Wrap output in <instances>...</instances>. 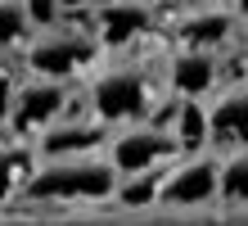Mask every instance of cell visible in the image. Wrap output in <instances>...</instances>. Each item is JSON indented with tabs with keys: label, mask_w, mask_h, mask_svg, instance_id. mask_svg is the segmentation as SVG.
<instances>
[{
	"label": "cell",
	"mask_w": 248,
	"mask_h": 226,
	"mask_svg": "<svg viewBox=\"0 0 248 226\" xmlns=\"http://www.w3.org/2000/svg\"><path fill=\"white\" fill-rule=\"evenodd\" d=\"M99 64H104V45H99L91 18H77V14H68L54 27H41L18 54V68L27 77H50V82H72V86H81Z\"/></svg>",
	"instance_id": "obj_3"
},
{
	"label": "cell",
	"mask_w": 248,
	"mask_h": 226,
	"mask_svg": "<svg viewBox=\"0 0 248 226\" xmlns=\"http://www.w3.org/2000/svg\"><path fill=\"white\" fill-rule=\"evenodd\" d=\"M32 36H36V18L27 9V0H0V59L5 54L18 59Z\"/></svg>",
	"instance_id": "obj_12"
},
{
	"label": "cell",
	"mask_w": 248,
	"mask_h": 226,
	"mask_svg": "<svg viewBox=\"0 0 248 226\" xmlns=\"http://www.w3.org/2000/svg\"><path fill=\"white\" fill-rule=\"evenodd\" d=\"M108 140H113V127L99 122L81 100L68 118H59L54 127L41 131L32 140V149H36V158H77V154H104Z\"/></svg>",
	"instance_id": "obj_10"
},
{
	"label": "cell",
	"mask_w": 248,
	"mask_h": 226,
	"mask_svg": "<svg viewBox=\"0 0 248 226\" xmlns=\"http://www.w3.org/2000/svg\"><path fill=\"white\" fill-rule=\"evenodd\" d=\"M113 204L131 208V213H140V208H154V204H163V172L122 176V181H118V194H113Z\"/></svg>",
	"instance_id": "obj_14"
},
{
	"label": "cell",
	"mask_w": 248,
	"mask_h": 226,
	"mask_svg": "<svg viewBox=\"0 0 248 226\" xmlns=\"http://www.w3.org/2000/svg\"><path fill=\"white\" fill-rule=\"evenodd\" d=\"M91 27L104 45V54L140 50L144 36L158 27V5L154 0H104L91 9Z\"/></svg>",
	"instance_id": "obj_8"
},
{
	"label": "cell",
	"mask_w": 248,
	"mask_h": 226,
	"mask_svg": "<svg viewBox=\"0 0 248 226\" xmlns=\"http://www.w3.org/2000/svg\"><path fill=\"white\" fill-rule=\"evenodd\" d=\"M239 32H244V18L226 5V0H217V5L181 9L176 23H171V32H167V41H171V45H189V50L226 54L230 45L239 41Z\"/></svg>",
	"instance_id": "obj_9"
},
{
	"label": "cell",
	"mask_w": 248,
	"mask_h": 226,
	"mask_svg": "<svg viewBox=\"0 0 248 226\" xmlns=\"http://www.w3.org/2000/svg\"><path fill=\"white\" fill-rule=\"evenodd\" d=\"M18 82H23V68H9L5 59H0V122H5V113H9V104H14Z\"/></svg>",
	"instance_id": "obj_16"
},
{
	"label": "cell",
	"mask_w": 248,
	"mask_h": 226,
	"mask_svg": "<svg viewBox=\"0 0 248 226\" xmlns=\"http://www.w3.org/2000/svg\"><path fill=\"white\" fill-rule=\"evenodd\" d=\"M77 104H81V86L50 82V77H27V72H23L18 90H14V104H9V113H5V127H9L14 140L32 145L41 131L54 127L59 118H68Z\"/></svg>",
	"instance_id": "obj_4"
},
{
	"label": "cell",
	"mask_w": 248,
	"mask_h": 226,
	"mask_svg": "<svg viewBox=\"0 0 248 226\" xmlns=\"http://www.w3.org/2000/svg\"><path fill=\"white\" fill-rule=\"evenodd\" d=\"M244 64H248V45H244Z\"/></svg>",
	"instance_id": "obj_21"
},
{
	"label": "cell",
	"mask_w": 248,
	"mask_h": 226,
	"mask_svg": "<svg viewBox=\"0 0 248 226\" xmlns=\"http://www.w3.org/2000/svg\"><path fill=\"white\" fill-rule=\"evenodd\" d=\"M221 199L248 208V145L226 154V163H221Z\"/></svg>",
	"instance_id": "obj_15"
},
{
	"label": "cell",
	"mask_w": 248,
	"mask_h": 226,
	"mask_svg": "<svg viewBox=\"0 0 248 226\" xmlns=\"http://www.w3.org/2000/svg\"><path fill=\"white\" fill-rule=\"evenodd\" d=\"M203 109H208V149L235 154L248 145V77L226 82Z\"/></svg>",
	"instance_id": "obj_11"
},
{
	"label": "cell",
	"mask_w": 248,
	"mask_h": 226,
	"mask_svg": "<svg viewBox=\"0 0 248 226\" xmlns=\"http://www.w3.org/2000/svg\"><path fill=\"white\" fill-rule=\"evenodd\" d=\"M163 86L167 95L189 100V104H208L217 90L226 86V59L212 50H189V45H171L163 54Z\"/></svg>",
	"instance_id": "obj_7"
},
{
	"label": "cell",
	"mask_w": 248,
	"mask_h": 226,
	"mask_svg": "<svg viewBox=\"0 0 248 226\" xmlns=\"http://www.w3.org/2000/svg\"><path fill=\"white\" fill-rule=\"evenodd\" d=\"M32 168H36V149L27 140H5V145H0V199L23 194Z\"/></svg>",
	"instance_id": "obj_13"
},
{
	"label": "cell",
	"mask_w": 248,
	"mask_h": 226,
	"mask_svg": "<svg viewBox=\"0 0 248 226\" xmlns=\"http://www.w3.org/2000/svg\"><path fill=\"white\" fill-rule=\"evenodd\" d=\"M226 5H230V9H235V14H239V18H244V23H248V0H226Z\"/></svg>",
	"instance_id": "obj_17"
},
{
	"label": "cell",
	"mask_w": 248,
	"mask_h": 226,
	"mask_svg": "<svg viewBox=\"0 0 248 226\" xmlns=\"http://www.w3.org/2000/svg\"><path fill=\"white\" fill-rule=\"evenodd\" d=\"M199 5H217V0H181V9H199Z\"/></svg>",
	"instance_id": "obj_18"
},
{
	"label": "cell",
	"mask_w": 248,
	"mask_h": 226,
	"mask_svg": "<svg viewBox=\"0 0 248 226\" xmlns=\"http://www.w3.org/2000/svg\"><path fill=\"white\" fill-rule=\"evenodd\" d=\"M95 5H104V0H86V9H95Z\"/></svg>",
	"instance_id": "obj_20"
},
{
	"label": "cell",
	"mask_w": 248,
	"mask_h": 226,
	"mask_svg": "<svg viewBox=\"0 0 248 226\" xmlns=\"http://www.w3.org/2000/svg\"><path fill=\"white\" fill-rule=\"evenodd\" d=\"M221 163H226V154H217V149H189V154H181L163 172V204L158 208L189 213V208L217 204L221 199Z\"/></svg>",
	"instance_id": "obj_6"
},
{
	"label": "cell",
	"mask_w": 248,
	"mask_h": 226,
	"mask_svg": "<svg viewBox=\"0 0 248 226\" xmlns=\"http://www.w3.org/2000/svg\"><path fill=\"white\" fill-rule=\"evenodd\" d=\"M5 140H14V136H9V127H5V122H0V145H5Z\"/></svg>",
	"instance_id": "obj_19"
},
{
	"label": "cell",
	"mask_w": 248,
	"mask_h": 226,
	"mask_svg": "<svg viewBox=\"0 0 248 226\" xmlns=\"http://www.w3.org/2000/svg\"><path fill=\"white\" fill-rule=\"evenodd\" d=\"M108 163L118 168V176H144V172H167L185 149L181 140L171 136L167 127L158 122H131V127H118L108 140Z\"/></svg>",
	"instance_id": "obj_5"
},
{
	"label": "cell",
	"mask_w": 248,
	"mask_h": 226,
	"mask_svg": "<svg viewBox=\"0 0 248 226\" xmlns=\"http://www.w3.org/2000/svg\"><path fill=\"white\" fill-rule=\"evenodd\" d=\"M118 168L108 163V154H77V158H36L32 176L18 199L27 204H113L118 194Z\"/></svg>",
	"instance_id": "obj_2"
},
{
	"label": "cell",
	"mask_w": 248,
	"mask_h": 226,
	"mask_svg": "<svg viewBox=\"0 0 248 226\" xmlns=\"http://www.w3.org/2000/svg\"><path fill=\"white\" fill-rule=\"evenodd\" d=\"M163 59H149L144 50L126 54H104L91 77L81 82V100L99 122H108L113 131L131 122H154L158 104H163Z\"/></svg>",
	"instance_id": "obj_1"
}]
</instances>
